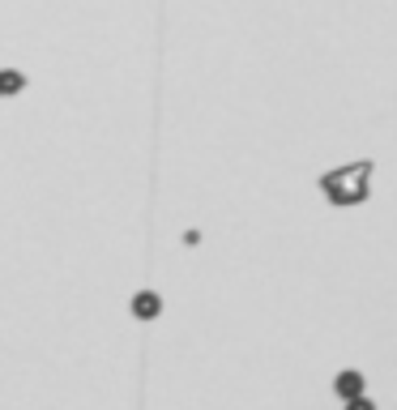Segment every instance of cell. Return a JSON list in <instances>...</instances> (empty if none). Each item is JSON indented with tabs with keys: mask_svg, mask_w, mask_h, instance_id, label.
<instances>
[{
	"mask_svg": "<svg viewBox=\"0 0 397 410\" xmlns=\"http://www.w3.org/2000/svg\"><path fill=\"white\" fill-rule=\"evenodd\" d=\"M364 175H368L364 167H346L342 175H329V180H325V193H329L338 205H351V201L364 197Z\"/></svg>",
	"mask_w": 397,
	"mask_h": 410,
	"instance_id": "6da1fadb",
	"label": "cell"
},
{
	"mask_svg": "<svg viewBox=\"0 0 397 410\" xmlns=\"http://www.w3.org/2000/svg\"><path fill=\"white\" fill-rule=\"evenodd\" d=\"M334 389H338V398H346V402H351V398H364V376H359V372H342Z\"/></svg>",
	"mask_w": 397,
	"mask_h": 410,
	"instance_id": "7a4b0ae2",
	"label": "cell"
},
{
	"mask_svg": "<svg viewBox=\"0 0 397 410\" xmlns=\"http://www.w3.org/2000/svg\"><path fill=\"white\" fill-rule=\"evenodd\" d=\"M133 312H137L141 321H150V317H158V295H150V291H141V295L133 299Z\"/></svg>",
	"mask_w": 397,
	"mask_h": 410,
	"instance_id": "3957f363",
	"label": "cell"
},
{
	"mask_svg": "<svg viewBox=\"0 0 397 410\" xmlns=\"http://www.w3.org/2000/svg\"><path fill=\"white\" fill-rule=\"evenodd\" d=\"M346 410H376V406H372L368 398H351V402H346Z\"/></svg>",
	"mask_w": 397,
	"mask_h": 410,
	"instance_id": "277c9868",
	"label": "cell"
},
{
	"mask_svg": "<svg viewBox=\"0 0 397 410\" xmlns=\"http://www.w3.org/2000/svg\"><path fill=\"white\" fill-rule=\"evenodd\" d=\"M21 86V77H0V90H17Z\"/></svg>",
	"mask_w": 397,
	"mask_h": 410,
	"instance_id": "5b68a950",
	"label": "cell"
}]
</instances>
